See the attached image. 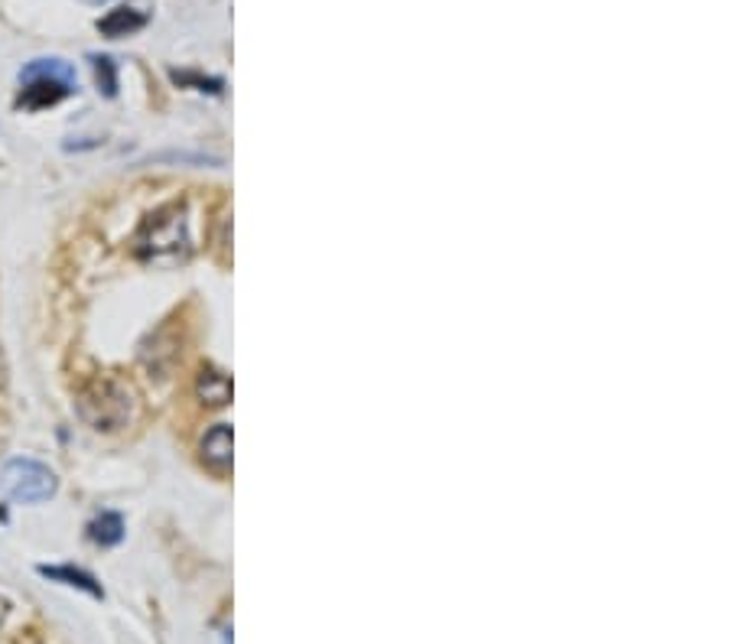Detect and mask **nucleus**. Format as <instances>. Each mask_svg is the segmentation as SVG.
I'll use <instances>...</instances> for the list:
<instances>
[{
    "mask_svg": "<svg viewBox=\"0 0 732 644\" xmlns=\"http://www.w3.org/2000/svg\"><path fill=\"white\" fill-rule=\"evenodd\" d=\"M40 576L53 579V582H63V586H73V589H81L95 599H101V586L95 582V576L85 570H75V567H40Z\"/></svg>",
    "mask_w": 732,
    "mask_h": 644,
    "instance_id": "nucleus-9",
    "label": "nucleus"
},
{
    "mask_svg": "<svg viewBox=\"0 0 732 644\" xmlns=\"http://www.w3.org/2000/svg\"><path fill=\"white\" fill-rule=\"evenodd\" d=\"M196 391H199V397H203L206 404H212V407H225V404L231 401V381H228V374H221L219 368H203Z\"/></svg>",
    "mask_w": 732,
    "mask_h": 644,
    "instance_id": "nucleus-8",
    "label": "nucleus"
},
{
    "mask_svg": "<svg viewBox=\"0 0 732 644\" xmlns=\"http://www.w3.org/2000/svg\"><path fill=\"white\" fill-rule=\"evenodd\" d=\"M78 414L81 421L98 433H114V429H124L134 414H138V404H134V391L128 384H121L118 378H91L88 384H81L78 391Z\"/></svg>",
    "mask_w": 732,
    "mask_h": 644,
    "instance_id": "nucleus-2",
    "label": "nucleus"
},
{
    "mask_svg": "<svg viewBox=\"0 0 732 644\" xmlns=\"http://www.w3.org/2000/svg\"><path fill=\"white\" fill-rule=\"evenodd\" d=\"M134 254L138 261L153 268H176L186 264L193 254V234H189V215L183 203H170L141 221L134 234Z\"/></svg>",
    "mask_w": 732,
    "mask_h": 644,
    "instance_id": "nucleus-1",
    "label": "nucleus"
},
{
    "mask_svg": "<svg viewBox=\"0 0 732 644\" xmlns=\"http://www.w3.org/2000/svg\"><path fill=\"white\" fill-rule=\"evenodd\" d=\"M146 26V13L138 7H114L108 10L101 20H98V33L108 36V40H121V36H131L138 30Z\"/></svg>",
    "mask_w": 732,
    "mask_h": 644,
    "instance_id": "nucleus-5",
    "label": "nucleus"
},
{
    "mask_svg": "<svg viewBox=\"0 0 732 644\" xmlns=\"http://www.w3.org/2000/svg\"><path fill=\"white\" fill-rule=\"evenodd\" d=\"M20 85L23 88L17 95V108L40 111V108L59 105L66 95H73L78 88V78L66 59H33L20 72Z\"/></svg>",
    "mask_w": 732,
    "mask_h": 644,
    "instance_id": "nucleus-3",
    "label": "nucleus"
},
{
    "mask_svg": "<svg viewBox=\"0 0 732 644\" xmlns=\"http://www.w3.org/2000/svg\"><path fill=\"white\" fill-rule=\"evenodd\" d=\"M88 541L98 547H114L124 541V517L114 511H101L91 524H88Z\"/></svg>",
    "mask_w": 732,
    "mask_h": 644,
    "instance_id": "nucleus-7",
    "label": "nucleus"
},
{
    "mask_svg": "<svg viewBox=\"0 0 732 644\" xmlns=\"http://www.w3.org/2000/svg\"><path fill=\"white\" fill-rule=\"evenodd\" d=\"M203 459L209 469L225 472L231 469V427L228 424H216L203 439Z\"/></svg>",
    "mask_w": 732,
    "mask_h": 644,
    "instance_id": "nucleus-6",
    "label": "nucleus"
},
{
    "mask_svg": "<svg viewBox=\"0 0 732 644\" xmlns=\"http://www.w3.org/2000/svg\"><path fill=\"white\" fill-rule=\"evenodd\" d=\"M0 489L20 504H43L59 492V479L36 459H10L0 472Z\"/></svg>",
    "mask_w": 732,
    "mask_h": 644,
    "instance_id": "nucleus-4",
    "label": "nucleus"
},
{
    "mask_svg": "<svg viewBox=\"0 0 732 644\" xmlns=\"http://www.w3.org/2000/svg\"><path fill=\"white\" fill-rule=\"evenodd\" d=\"M91 69H95L98 88H101L108 98H114V95H118V66H114V59H111V56H91Z\"/></svg>",
    "mask_w": 732,
    "mask_h": 644,
    "instance_id": "nucleus-10",
    "label": "nucleus"
}]
</instances>
